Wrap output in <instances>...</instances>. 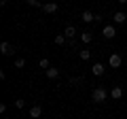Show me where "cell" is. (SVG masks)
I'll list each match as a JSON object with an SVG mask.
<instances>
[{"instance_id": "1", "label": "cell", "mask_w": 127, "mask_h": 119, "mask_svg": "<svg viewBox=\"0 0 127 119\" xmlns=\"http://www.w3.org/2000/svg\"><path fill=\"white\" fill-rule=\"evenodd\" d=\"M106 96H108V92H106L104 87H95L93 89V102H104Z\"/></svg>"}, {"instance_id": "2", "label": "cell", "mask_w": 127, "mask_h": 119, "mask_svg": "<svg viewBox=\"0 0 127 119\" xmlns=\"http://www.w3.org/2000/svg\"><path fill=\"white\" fill-rule=\"evenodd\" d=\"M0 53H2V55H13L15 53V47L13 45H11V43H0Z\"/></svg>"}, {"instance_id": "3", "label": "cell", "mask_w": 127, "mask_h": 119, "mask_svg": "<svg viewBox=\"0 0 127 119\" xmlns=\"http://www.w3.org/2000/svg\"><path fill=\"white\" fill-rule=\"evenodd\" d=\"M108 64H110V68H119V66L123 64V58H121L119 53H112V55L108 58Z\"/></svg>"}, {"instance_id": "4", "label": "cell", "mask_w": 127, "mask_h": 119, "mask_svg": "<svg viewBox=\"0 0 127 119\" xmlns=\"http://www.w3.org/2000/svg\"><path fill=\"white\" fill-rule=\"evenodd\" d=\"M81 19H83V21H87V23H91V21L97 19V15H93L91 11H83V13H81Z\"/></svg>"}, {"instance_id": "5", "label": "cell", "mask_w": 127, "mask_h": 119, "mask_svg": "<svg viewBox=\"0 0 127 119\" xmlns=\"http://www.w3.org/2000/svg\"><path fill=\"white\" fill-rule=\"evenodd\" d=\"M102 34H104L106 38H114V36H117V30H114V26H104Z\"/></svg>"}, {"instance_id": "6", "label": "cell", "mask_w": 127, "mask_h": 119, "mask_svg": "<svg viewBox=\"0 0 127 119\" xmlns=\"http://www.w3.org/2000/svg\"><path fill=\"white\" fill-rule=\"evenodd\" d=\"M91 74L102 77V74H104V64H93V66H91Z\"/></svg>"}, {"instance_id": "7", "label": "cell", "mask_w": 127, "mask_h": 119, "mask_svg": "<svg viewBox=\"0 0 127 119\" xmlns=\"http://www.w3.org/2000/svg\"><path fill=\"white\" fill-rule=\"evenodd\" d=\"M42 11H45V13H57V4H55V2H45V4H42Z\"/></svg>"}, {"instance_id": "8", "label": "cell", "mask_w": 127, "mask_h": 119, "mask_svg": "<svg viewBox=\"0 0 127 119\" xmlns=\"http://www.w3.org/2000/svg\"><path fill=\"white\" fill-rule=\"evenodd\" d=\"M110 96H112V100H121L123 98V89L121 87H112V89H110Z\"/></svg>"}, {"instance_id": "9", "label": "cell", "mask_w": 127, "mask_h": 119, "mask_svg": "<svg viewBox=\"0 0 127 119\" xmlns=\"http://www.w3.org/2000/svg\"><path fill=\"white\" fill-rule=\"evenodd\" d=\"M40 113H42V109H40L38 104H34V106L30 109V117H32V119H38V117H40Z\"/></svg>"}, {"instance_id": "10", "label": "cell", "mask_w": 127, "mask_h": 119, "mask_svg": "<svg viewBox=\"0 0 127 119\" xmlns=\"http://www.w3.org/2000/svg\"><path fill=\"white\" fill-rule=\"evenodd\" d=\"M127 19V15L123 13V11H117V13H114V23H123Z\"/></svg>"}, {"instance_id": "11", "label": "cell", "mask_w": 127, "mask_h": 119, "mask_svg": "<svg viewBox=\"0 0 127 119\" xmlns=\"http://www.w3.org/2000/svg\"><path fill=\"white\" fill-rule=\"evenodd\" d=\"M64 34H66L68 38H74V36H76V30H74V26H68L66 30H64Z\"/></svg>"}, {"instance_id": "12", "label": "cell", "mask_w": 127, "mask_h": 119, "mask_svg": "<svg viewBox=\"0 0 127 119\" xmlns=\"http://www.w3.org/2000/svg\"><path fill=\"white\" fill-rule=\"evenodd\" d=\"M47 77H49V79H57L59 77V70L57 68H47Z\"/></svg>"}, {"instance_id": "13", "label": "cell", "mask_w": 127, "mask_h": 119, "mask_svg": "<svg viewBox=\"0 0 127 119\" xmlns=\"http://www.w3.org/2000/svg\"><path fill=\"white\" fill-rule=\"evenodd\" d=\"M81 41L83 43H91V41H93V34H91V32H81Z\"/></svg>"}, {"instance_id": "14", "label": "cell", "mask_w": 127, "mask_h": 119, "mask_svg": "<svg viewBox=\"0 0 127 119\" xmlns=\"http://www.w3.org/2000/svg\"><path fill=\"white\" fill-rule=\"evenodd\" d=\"M66 34H57V36H55V45H64V43H66Z\"/></svg>"}, {"instance_id": "15", "label": "cell", "mask_w": 127, "mask_h": 119, "mask_svg": "<svg viewBox=\"0 0 127 119\" xmlns=\"http://www.w3.org/2000/svg\"><path fill=\"white\" fill-rule=\"evenodd\" d=\"M78 53H81V60H89V58H91V51H89V49H81Z\"/></svg>"}, {"instance_id": "16", "label": "cell", "mask_w": 127, "mask_h": 119, "mask_svg": "<svg viewBox=\"0 0 127 119\" xmlns=\"http://www.w3.org/2000/svg\"><path fill=\"white\" fill-rule=\"evenodd\" d=\"M23 66H26V60H23V58L15 60V68H23Z\"/></svg>"}, {"instance_id": "17", "label": "cell", "mask_w": 127, "mask_h": 119, "mask_svg": "<svg viewBox=\"0 0 127 119\" xmlns=\"http://www.w3.org/2000/svg\"><path fill=\"white\" fill-rule=\"evenodd\" d=\"M40 68H45V70H47V68H51V66H49V60H47V58H42V60H40Z\"/></svg>"}, {"instance_id": "18", "label": "cell", "mask_w": 127, "mask_h": 119, "mask_svg": "<svg viewBox=\"0 0 127 119\" xmlns=\"http://www.w3.org/2000/svg\"><path fill=\"white\" fill-rule=\"evenodd\" d=\"M26 2H28V4H30V6H40V9H42V4H40V2H38V0H26Z\"/></svg>"}, {"instance_id": "19", "label": "cell", "mask_w": 127, "mask_h": 119, "mask_svg": "<svg viewBox=\"0 0 127 119\" xmlns=\"http://www.w3.org/2000/svg\"><path fill=\"white\" fill-rule=\"evenodd\" d=\"M15 106H17V109H23V106H26V100H21V98L15 100Z\"/></svg>"}, {"instance_id": "20", "label": "cell", "mask_w": 127, "mask_h": 119, "mask_svg": "<svg viewBox=\"0 0 127 119\" xmlns=\"http://www.w3.org/2000/svg\"><path fill=\"white\" fill-rule=\"evenodd\" d=\"M117 2H119V4H125V2H127V0H117Z\"/></svg>"}]
</instances>
